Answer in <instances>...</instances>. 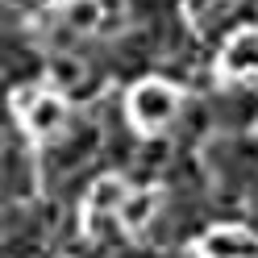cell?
Wrapping results in <instances>:
<instances>
[{
  "instance_id": "6da1fadb",
  "label": "cell",
  "mask_w": 258,
  "mask_h": 258,
  "mask_svg": "<svg viewBox=\"0 0 258 258\" xmlns=\"http://www.w3.org/2000/svg\"><path fill=\"white\" fill-rule=\"evenodd\" d=\"M125 112H129V125L142 129V134H163L183 112V92L167 79H142V84L129 88Z\"/></svg>"
},
{
  "instance_id": "7a4b0ae2",
  "label": "cell",
  "mask_w": 258,
  "mask_h": 258,
  "mask_svg": "<svg viewBox=\"0 0 258 258\" xmlns=\"http://www.w3.org/2000/svg\"><path fill=\"white\" fill-rule=\"evenodd\" d=\"M200 258H258V233L246 225H217L200 237Z\"/></svg>"
},
{
  "instance_id": "3957f363",
  "label": "cell",
  "mask_w": 258,
  "mask_h": 258,
  "mask_svg": "<svg viewBox=\"0 0 258 258\" xmlns=\"http://www.w3.org/2000/svg\"><path fill=\"white\" fill-rule=\"evenodd\" d=\"M62 125H67V104H62V96H54V92H42L34 100V108L25 112V129L38 134V138L62 134Z\"/></svg>"
},
{
  "instance_id": "277c9868",
  "label": "cell",
  "mask_w": 258,
  "mask_h": 258,
  "mask_svg": "<svg viewBox=\"0 0 258 258\" xmlns=\"http://www.w3.org/2000/svg\"><path fill=\"white\" fill-rule=\"evenodd\" d=\"M125 200H129L125 179H121V175H104V179L88 191V225H100L104 217L121 213V204H125Z\"/></svg>"
},
{
  "instance_id": "5b68a950",
  "label": "cell",
  "mask_w": 258,
  "mask_h": 258,
  "mask_svg": "<svg viewBox=\"0 0 258 258\" xmlns=\"http://www.w3.org/2000/svg\"><path fill=\"white\" fill-rule=\"evenodd\" d=\"M221 71L225 75H250L258 71V29H237L229 46L221 50Z\"/></svg>"
},
{
  "instance_id": "8992f818",
  "label": "cell",
  "mask_w": 258,
  "mask_h": 258,
  "mask_svg": "<svg viewBox=\"0 0 258 258\" xmlns=\"http://www.w3.org/2000/svg\"><path fill=\"white\" fill-rule=\"evenodd\" d=\"M158 208H163V191L158 187H142V191H129V200L121 204V225L129 233H142L146 225L158 217Z\"/></svg>"
},
{
  "instance_id": "52a82bcc",
  "label": "cell",
  "mask_w": 258,
  "mask_h": 258,
  "mask_svg": "<svg viewBox=\"0 0 258 258\" xmlns=\"http://www.w3.org/2000/svg\"><path fill=\"white\" fill-rule=\"evenodd\" d=\"M62 21L75 34H96L100 21H104V9H100V0H67L62 5Z\"/></svg>"
},
{
  "instance_id": "ba28073f",
  "label": "cell",
  "mask_w": 258,
  "mask_h": 258,
  "mask_svg": "<svg viewBox=\"0 0 258 258\" xmlns=\"http://www.w3.org/2000/svg\"><path fill=\"white\" fill-rule=\"evenodd\" d=\"M46 75H50L54 88H75L79 79H84V62H79L75 54H67V50H58L50 58V67H46Z\"/></svg>"
},
{
  "instance_id": "9c48e42d",
  "label": "cell",
  "mask_w": 258,
  "mask_h": 258,
  "mask_svg": "<svg viewBox=\"0 0 258 258\" xmlns=\"http://www.w3.org/2000/svg\"><path fill=\"white\" fill-rule=\"evenodd\" d=\"M183 13H187L191 25H204V21H213L217 13H225V0H187Z\"/></svg>"
},
{
  "instance_id": "30bf717a",
  "label": "cell",
  "mask_w": 258,
  "mask_h": 258,
  "mask_svg": "<svg viewBox=\"0 0 258 258\" xmlns=\"http://www.w3.org/2000/svg\"><path fill=\"white\" fill-rule=\"evenodd\" d=\"M38 96H42V88H34V84H29V88H17V92H13V108H17L21 117H25V112L34 108V100H38Z\"/></svg>"
},
{
  "instance_id": "8fae6325",
  "label": "cell",
  "mask_w": 258,
  "mask_h": 258,
  "mask_svg": "<svg viewBox=\"0 0 258 258\" xmlns=\"http://www.w3.org/2000/svg\"><path fill=\"white\" fill-rule=\"evenodd\" d=\"M100 9H104V17L108 13H125V0H100Z\"/></svg>"
},
{
  "instance_id": "7c38bea8",
  "label": "cell",
  "mask_w": 258,
  "mask_h": 258,
  "mask_svg": "<svg viewBox=\"0 0 258 258\" xmlns=\"http://www.w3.org/2000/svg\"><path fill=\"white\" fill-rule=\"evenodd\" d=\"M9 5H29V0H9Z\"/></svg>"
}]
</instances>
